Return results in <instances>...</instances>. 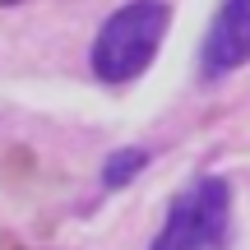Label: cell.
<instances>
[{
  "instance_id": "cell-1",
  "label": "cell",
  "mask_w": 250,
  "mask_h": 250,
  "mask_svg": "<svg viewBox=\"0 0 250 250\" xmlns=\"http://www.w3.org/2000/svg\"><path fill=\"white\" fill-rule=\"evenodd\" d=\"M167 19H171V9L162 0H130V5H121L93 37V51H88L93 74L102 83L139 79L148 70L153 51H158L162 33H167Z\"/></svg>"
},
{
  "instance_id": "cell-2",
  "label": "cell",
  "mask_w": 250,
  "mask_h": 250,
  "mask_svg": "<svg viewBox=\"0 0 250 250\" xmlns=\"http://www.w3.org/2000/svg\"><path fill=\"white\" fill-rule=\"evenodd\" d=\"M232 218V186L223 176H199L171 199L167 223L148 250H218Z\"/></svg>"
},
{
  "instance_id": "cell-3",
  "label": "cell",
  "mask_w": 250,
  "mask_h": 250,
  "mask_svg": "<svg viewBox=\"0 0 250 250\" xmlns=\"http://www.w3.org/2000/svg\"><path fill=\"white\" fill-rule=\"evenodd\" d=\"M250 61V0H223L199 46V70L204 79H223L236 65Z\"/></svg>"
},
{
  "instance_id": "cell-4",
  "label": "cell",
  "mask_w": 250,
  "mask_h": 250,
  "mask_svg": "<svg viewBox=\"0 0 250 250\" xmlns=\"http://www.w3.org/2000/svg\"><path fill=\"white\" fill-rule=\"evenodd\" d=\"M144 167H148V148H121V153H111L107 167H102V186H107V190H121L125 181H134Z\"/></svg>"
}]
</instances>
